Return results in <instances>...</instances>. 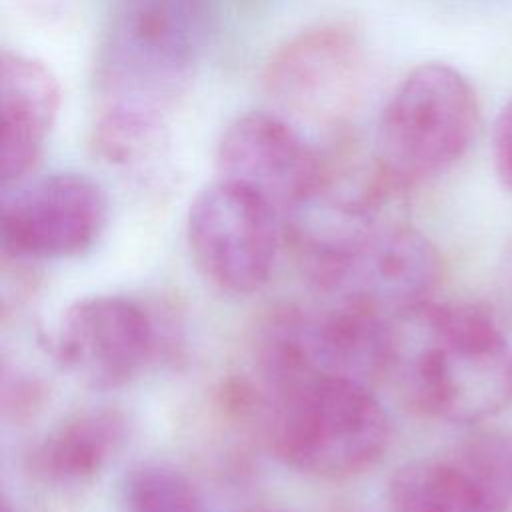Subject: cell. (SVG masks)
Returning <instances> with one entry per match:
<instances>
[{"label": "cell", "instance_id": "11", "mask_svg": "<svg viewBox=\"0 0 512 512\" xmlns=\"http://www.w3.org/2000/svg\"><path fill=\"white\" fill-rule=\"evenodd\" d=\"M60 110V84L52 70L26 54L0 58V178L22 182L38 164Z\"/></svg>", "mask_w": 512, "mask_h": 512}, {"label": "cell", "instance_id": "9", "mask_svg": "<svg viewBox=\"0 0 512 512\" xmlns=\"http://www.w3.org/2000/svg\"><path fill=\"white\" fill-rule=\"evenodd\" d=\"M328 166L298 128L276 112L238 116L216 146V178L256 194L282 220L320 192Z\"/></svg>", "mask_w": 512, "mask_h": 512}, {"label": "cell", "instance_id": "18", "mask_svg": "<svg viewBox=\"0 0 512 512\" xmlns=\"http://www.w3.org/2000/svg\"><path fill=\"white\" fill-rule=\"evenodd\" d=\"M492 160L500 184L512 190V98L502 106L494 122Z\"/></svg>", "mask_w": 512, "mask_h": 512}, {"label": "cell", "instance_id": "8", "mask_svg": "<svg viewBox=\"0 0 512 512\" xmlns=\"http://www.w3.org/2000/svg\"><path fill=\"white\" fill-rule=\"evenodd\" d=\"M366 58L342 26H316L286 40L266 62L262 86L286 120L336 126L362 98Z\"/></svg>", "mask_w": 512, "mask_h": 512}, {"label": "cell", "instance_id": "14", "mask_svg": "<svg viewBox=\"0 0 512 512\" xmlns=\"http://www.w3.org/2000/svg\"><path fill=\"white\" fill-rule=\"evenodd\" d=\"M94 154L126 178L152 180L168 166L166 118L100 110L90 138Z\"/></svg>", "mask_w": 512, "mask_h": 512}, {"label": "cell", "instance_id": "1", "mask_svg": "<svg viewBox=\"0 0 512 512\" xmlns=\"http://www.w3.org/2000/svg\"><path fill=\"white\" fill-rule=\"evenodd\" d=\"M390 324L386 376L420 414L474 424L510 402L512 352L482 308L428 300Z\"/></svg>", "mask_w": 512, "mask_h": 512}, {"label": "cell", "instance_id": "17", "mask_svg": "<svg viewBox=\"0 0 512 512\" xmlns=\"http://www.w3.org/2000/svg\"><path fill=\"white\" fill-rule=\"evenodd\" d=\"M46 386L40 378L28 372L10 374L4 370L2 378V414L6 420L24 422L34 418L46 402Z\"/></svg>", "mask_w": 512, "mask_h": 512}, {"label": "cell", "instance_id": "5", "mask_svg": "<svg viewBox=\"0 0 512 512\" xmlns=\"http://www.w3.org/2000/svg\"><path fill=\"white\" fill-rule=\"evenodd\" d=\"M304 272L326 300L396 318L432 300L442 260L428 236L390 220Z\"/></svg>", "mask_w": 512, "mask_h": 512}, {"label": "cell", "instance_id": "15", "mask_svg": "<svg viewBox=\"0 0 512 512\" xmlns=\"http://www.w3.org/2000/svg\"><path fill=\"white\" fill-rule=\"evenodd\" d=\"M122 512H208L198 486L162 462L132 466L120 482Z\"/></svg>", "mask_w": 512, "mask_h": 512}, {"label": "cell", "instance_id": "21", "mask_svg": "<svg viewBox=\"0 0 512 512\" xmlns=\"http://www.w3.org/2000/svg\"><path fill=\"white\" fill-rule=\"evenodd\" d=\"M0 512H18L16 506H12V502L8 498H2V506H0Z\"/></svg>", "mask_w": 512, "mask_h": 512}, {"label": "cell", "instance_id": "19", "mask_svg": "<svg viewBox=\"0 0 512 512\" xmlns=\"http://www.w3.org/2000/svg\"><path fill=\"white\" fill-rule=\"evenodd\" d=\"M14 2L30 16L44 22H54L68 12L72 0H14Z\"/></svg>", "mask_w": 512, "mask_h": 512}, {"label": "cell", "instance_id": "13", "mask_svg": "<svg viewBox=\"0 0 512 512\" xmlns=\"http://www.w3.org/2000/svg\"><path fill=\"white\" fill-rule=\"evenodd\" d=\"M390 512H506L496 492L462 460L414 458L386 488Z\"/></svg>", "mask_w": 512, "mask_h": 512}, {"label": "cell", "instance_id": "2", "mask_svg": "<svg viewBox=\"0 0 512 512\" xmlns=\"http://www.w3.org/2000/svg\"><path fill=\"white\" fill-rule=\"evenodd\" d=\"M266 438L276 458L306 476L348 480L390 446V420L368 384L320 378L268 398Z\"/></svg>", "mask_w": 512, "mask_h": 512}, {"label": "cell", "instance_id": "20", "mask_svg": "<svg viewBox=\"0 0 512 512\" xmlns=\"http://www.w3.org/2000/svg\"><path fill=\"white\" fill-rule=\"evenodd\" d=\"M244 512H294V510H288V508H282V506H258V508H250V510H244Z\"/></svg>", "mask_w": 512, "mask_h": 512}, {"label": "cell", "instance_id": "10", "mask_svg": "<svg viewBox=\"0 0 512 512\" xmlns=\"http://www.w3.org/2000/svg\"><path fill=\"white\" fill-rule=\"evenodd\" d=\"M108 220V198L86 174L54 172L12 194L0 216L6 258L48 262L76 258L100 238Z\"/></svg>", "mask_w": 512, "mask_h": 512}, {"label": "cell", "instance_id": "12", "mask_svg": "<svg viewBox=\"0 0 512 512\" xmlns=\"http://www.w3.org/2000/svg\"><path fill=\"white\" fill-rule=\"evenodd\" d=\"M128 440V418L112 406L82 408L64 416L26 452V472L50 486L94 480Z\"/></svg>", "mask_w": 512, "mask_h": 512}, {"label": "cell", "instance_id": "7", "mask_svg": "<svg viewBox=\"0 0 512 512\" xmlns=\"http://www.w3.org/2000/svg\"><path fill=\"white\" fill-rule=\"evenodd\" d=\"M162 342V324L146 304L124 294H92L62 310L50 350L82 386L118 390L142 376Z\"/></svg>", "mask_w": 512, "mask_h": 512}, {"label": "cell", "instance_id": "3", "mask_svg": "<svg viewBox=\"0 0 512 512\" xmlns=\"http://www.w3.org/2000/svg\"><path fill=\"white\" fill-rule=\"evenodd\" d=\"M390 318L328 300L274 306L254 332V362L266 392L308 380L336 378L368 384L386 376Z\"/></svg>", "mask_w": 512, "mask_h": 512}, {"label": "cell", "instance_id": "4", "mask_svg": "<svg viewBox=\"0 0 512 512\" xmlns=\"http://www.w3.org/2000/svg\"><path fill=\"white\" fill-rule=\"evenodd\" d=\"M480 120L468 78L444 62H424L398 84L376 130L378 166L400 186L436 178L470 148Z\"/></svg>", "mask_w": 512, "mask_h": 512}, {"label": "cell", "instance_id": "16", "mask_svg": "<svg viewBox=\"0 0 512 512\" xmlns=\"http://www.w3.org/2000/svg\"><path fill=\"white\" fill-rule=\"evenodd\" d=\"M462 460L508 506L512 502V438L486 434L476 438Z\"/></svg>", "mask_w": 512, "mask_h": 512}, {"label": "cell", "instance_id": "6", "mask_svg": "<svg viewBox=\"0 0 512 512\" xmlns=\"http://www.w3.org/2000/svg\"><path fill=\"white\" fill-rule=\"evenodd\" d=\"M284 242L282 216L236 184L216 178L188 206L190 256L198 272L222 292H258L270 280Z\"/></svg>", "mask_w": 512, "mask_h": 512}]
</instances>
